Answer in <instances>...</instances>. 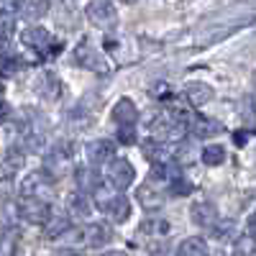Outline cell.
Listing matches in <instances>:
<instances>
[{
	"instance_id": "e0dca14e",
	"label": "cell",
	"mask_w": 256,
	"mask_h": 256,
	"mask_svg": "<svg viewBox=\"0 0 256 256\" xmlns=\"http://www.w3.org/2000/svg\"><path fill=\"white\" fill-rule=\"evenodd\" d=\"M190 126H192V134L200 136V138H205V136H216V134H220V131H223V126H220V123L210 120V118H202V116L192 118V120H190Z\"/></svg>"
},
{
	"instance_id": "ab89813d",
	"label": "cell",
	"mask_w": 256,
	"mask_h": 256,
	"mask_svg": "<svg viewBox=\"0 0 256 256\" xmlns=\"http://www.w3.org/2000/svg\"><path fill=\"white\" fill-rule=\"evenodd\" d=\"M0 92H3V84H0Z\"/></svg>"
},
{
	"instance_id": "52a82bcc",
	"label": "cell",
	"mask_w": 256,
	"mask_h": 256,
	"mask_svg": "<svg viewBox=\"0 0 256 256\" xmlns=\"http://www.w3.org/2000/svg\"><path fill=\"white\" fill-rule=\"evenodd\" d=\"M108 180L116 190H126L131 187V182L136 180V169L131 166L128 159H110V166H108Z\"/></svg>"
},
{
	"instance_id": "44dd1931",
	"label": "cell",
	"mask_w": 256,
	"mask_h": 256,
	"mask_svg": "<svg viewBox=\"0 0 256 256\" xmlns=\"http://www.w3.org/2000/svg\"><path fill=\"white\" fill-rule=\"evenodd\" d=\"M200 159H202V164H208V166H220V164L226 162V148L218 146V144H210V146L202 148Z\"/></svg>"
},
{
	"instance_id": "484cf974",
	"label": "cell",
	"mask_w": 256,
	"mask_h": 256,
	"mask_svg": "<svg viewBox=\"0 0 256 256\" xmlns=\"http://www.w3.org/2000/svg\"><path fill=\"white\" fill-rule=\"evenodd\" d=\"M49 218H52V216H49ZM67 228H70V220H67V218H62V216H59V218H52V220L46 223V236H49V238H59L62 233H67Z\"/></svg>"
},
{
	"instance_id": "8fae6325",
	"label": "cell",
	"mask_w": 256,
	"mask_h": 256,
	"mask_svg": "<svg viewBox=\"0 0 256 256\" xmlns=\"http://www.w3.org/2000/svg\"><path fill=\"white\" fill-rule=\"evenodd\" d=\"M136 198H138V202H141L146 210H156V208L164 205V192H162V187H154L152 182L141 184L138 192H136Z\"/></svg>"
},
{
	"instance_id": "277c9868",
	"label": "cell",
	"mask_w": 256,
	"mask_h": 256,
	"mask_svg": "<svg viewBox=\"0 0 256 256\" xmlns=\"http://www.w3.org/2000/svg\"><path fill=\"white\" fill-rule=\"evenodd\" d=\"M18 216L24 218L26 223H46L49 216H52V208L46 200H41V198H24L18 202Z\"/></svg>"
},
{
	"instance_id": "836d02e7",
	"label": "cell",
	"mask_w": 256,
	"mask_h": 256,
	"mask_svg": "<svg viewBox=\"0 0 256 256\" xmlns=\"http://www.w3.org/2000/svg\"><path fill=\"white\" fill-rule=\"evenodd\" d=\"M18 0H0V10H13Z\"/></svg>"
},
{
	"instance_id": "83f0119b",
	"label": "cell",
	"mask_w": 256,
	"mask_h": 256,
	"mask_svg": "<svg viewBox=\"0 0 256 256\" xmlns=\"http://www.w3.org/2000/svg\"><path fill=\"white\" fill-rule=\"evenodd\" d=\"M233 228H236L233 220H216L210 226V230H212V236H216V238H228L233 233Z\"/></svg>"
},
{
	"instance_id": "ffe728a7",
	"label": "cell",
	"mask_w": 256,
	"mask_h": 256,
	"mask_svg": "<svg viewBox=\"0 0 256 256\" xmlns=\"http://www.w3.org/2000/svg\"><path fill=\"white\" fill-rule=\"evenodd\" d=\"M70 212L74 218H90V212H92V202L88 195H82V192H77V195L70 198Z\"/></svg>"
},
{
	"instance_id": "d590c367",
	"label": "cell",
	"mask_w": 256,
	"mask_h": 256,
	"mask_svg": "<svg viewBox=\"0 0 256 256\" xmlns=\"http://www.w3.org/2000/svg\"><path fill=\"white\" fill-rule=\"evenodd\" d=\"M248 141V134H236V144H246Z\"/></svg>"
},
{
	"instance_id": "74e56055",
	"label": "cell",
	"mask_w": 256,
	"mask_h": 256,
	"mask_svg": "<svg viewBox=\"0 0 256 256\" xmlns=\"http://www.w3.org/2000/svg\"><path fill=\"white\" fill-rule=\"evenodd\" d=\"M59 256H77L74 251H59Z\"/></svg>"
},
{
	"instance_id": "7c38bea8",
	"label": "cell",
	"mask_w": 256,
	"mask_h": 256,
	"mask_svg": "<svg viewBox=\"0 0 256 256\" xmlns=\"http://www.w3.org/2000/svg\"><path fill=\"white\" fill-rule=\"evenodd\" d=\"M138 118V110H136V105L134 100H128V98H120L116 102V108H113V120L118 126H134Z\"/></svg>"
},
{
	"instance_id": "9a60e30c",
	"label": "cell",
	"mask_w": 256,
	"mask_h": 256,
	"mask_svg": "<svg viewBox=\"0 0 256 256\" xmlns=\"http://www.w3.org/2000/svg\"><path fill=\"white\" fill-rule=\"evenodd\" d=\"M38 95L44 98V100H49V102H54V100H59L62 98V84H59V80L52 74V72H46L44 77H41V82H38Z\"/></svg>"
},
{
	"instance_id": "9c48e42d",
	"label": "cell",
	"mask_w": 256,
	"mask_h": 256,
	"mask_svg": "<svg viewBox=\"0 0 256 256\" xmlns=\"http://www.w3.org/2000/svg\"><path fill=\"white\" fill-rule=\"evenodd\" d=\"M116 156V144L108 141V138H98V141H90L88 144V159L95 162V164H105Z\"/></svg>"
},
{
	"instance_id": "8992f818",
	"label": "cell",
	"mask_w": 256,
	"mask_h": 256,
	"mask_svg": "<svg viewBox=\"0 0 256 256\" xmlns=\"http://www.w3.org/2000/svg\"><path fill=\"white\" fill-rule=\"evenodd\" d=\"M88 18L98 28H113L118 24V13L110 0H92L88 6Z\"/></svg>"
},
{
	"instance_id": "d6a6232c",
	"label": "cell",
	"mask_w": 256,
	"mask_h": 256,
	"mask_svg": "<svg viewBox=\"0 0 256 256\" xmlns=\"http://www.w3.org/2000/svg\"><path fill=\"white\" fill-rule=\"evenodd\" d=\"M8 118H10V108H8L6 102H0V123H6Z\"/></svg>"
},
{
	"instance_id": "e575fe53",
	"label": "cell",
	"mask_w": 256,
	"mask_h": 256,
	"mask_svg": "<svg viewBox=\"0 0 256 256\" xmlns=\"http://www.w3.org/2000/svg\"><path fill=\"white\" fill-rule=\"evenodd\" d=\"M164 248H166V246H154V248H152V256H166Z\"/></svg>"
},
{
	"instance_id": "6da1fadb",
	"label": "cell",
	"mask_w": 256,
	"mask_h": 256,
	"mask_svg": "<svg viewBox=\"0 0 256 256\" xmlns=\"http://www.w3.org/2000/svg\"><path fill=\"white\" fill-rule=\"evenodd\" d=\"M72 166H74V148L67 146V144H62V146H54V152L46 154L44 174L49 180H62V177H67L72 172Z\"/></svg>"
},
{
	"instance_id": "4316f807",
	"label": "cell",
	"mask_w": 256,
	"mask_h": 256,
	"mask_svg": "<svg viewBox=\"0 0 256 256\" xmlns=\"http://www.w3.org/2000/svg\"><path fill=\"white\" fill-rule=\"evenodd\" d=\"M141 230H144V233H152V236H164V233L169 230V223L162 220V218H156V220H144Z\"/></svg>"
},
{
	"instance_id": "cb8c5ba5",
	"label": "cell",
	"mask_w": 256,
	"mask_h": 256,
	"mask_svg": "<svg viewBox=\"0 0 256 256\" xmlns=\"http://www.w3.org/2000/svg\"><path fill=\"white\" fill-rule=\"evenodd\" d=\"M16 241H18V233L16 230H10V228L0 230V256H8L16 248Z\"/></svg>"
},
{
	"instance_id": "4dcf8cb0",
	"label": "cell",
	"mask_w": 256,
	"mask_h": 256,
	"mask_svg": "<svg viewBox=\"0 0 256 256\" xmlns=\"http://www.w3.org/2000/svg\"><path fill=\"white\" fill-rule=\"evenodd\" d=\"M13 18L8 16V10H0V38H8L13 34Z\"/></svg>"
},
{
	"instance_id": "f1b7e54d",
	"label": "cell",
	"mask_w": 256,
	"mask_h": 256,
	"mask_svg": "<svg viewBox=\"0 0 256 256\" xmlns=\"http://www.w3.org/2000/svg\"><path fill=\"white\" fill-rule=\"evenodd\" d=\"M169 184H172V192H174V195H190V192H192V182L184 180L182 174L172 177V180H169Z\"/></svg>"
},
{
	"instance_id": "7a4b0ae2",
	"label": "cell",
	"mask_w": 256,
	"mask_h": 256,
	"mask_svg": "<svg viewBox=\"0 0 256 256\" xmlns=\"http://www.w3.org/2000/svg\"><path fill=\"white\" fill-rule=\"evenodd\" d=\"M95 198H98V208H100L110 220L123 223V220H128V216H131V202L120 195V190H118V192L113 190V192H108V195H105V192L98 187V190H95Z\"/></svg>"
},
{
	"instance_id": "ba28073f",
	"label": "cell",
	"mask_w": 256,
	"mask_h": 256,
	"mask_svg": "<svg viewBox=\"0 0 256 256\" xmlns=\"http://www.w3.org/2000/svg\"><path fill=\"white\" fill-rule=\"evenodd\" d=\"M84 244H88L90 248H100L105 244H110L113 238V228H108L105 223H90L88 228H84Z\"/></svg>"
},
{
	"instance_id": "f546056e",
	"label": "cell",
	"mask_w": 256,
	"mask_h": 256,
	"mask_svg": "<svg viewBox=\"0 0 256 256\" xmlns=\"http://www.w3.org/2000/svg\"><path fill=\"white\" fill-rule=\"evenodd\" d=\"M118 141L123 146H134L136 144V126H118Z\"/></svg>"
},
{
	"instance_id": "2e32d148",
	"label": "cell",
	"mask_w": 256,
	"mask_h": 256,
	"mask_svg": "<svg viewBox=\"0 0 256 256\" xmlns=\"http://www.w3.org/2000/svg\"><path fill=\"white\" fill-rule=\"evenodd\" d=\"M187 100L200 108V105H205V102L212 100V88H210V84H205V82H190L187 84Z\"/></svg>"
},
{
	"instance_id": "7402d4cb",
	"label": "cell",
	"mask_w": 256,
	"mask_h": 256,
	"mask_svg": "<svg viewBox=\"0 0 256 256\" xmlns=\"http://www.w3.org/2000/svg\"><path fill=\"white\" fill-rule=\"evenodd\" d=\"M144 154H146V159H152L154 164L169 162V152L164 148V144H159V141H154V138H148V141L144 144Z\"/></svg>"
},
{
	"instance_id": "8d00e7d4",
	"label": "cell",
	"mask_w": 256,
	"mask_h": 256,
	"mask_svg": "<svg viewBox=\"0 0 256 256\" xmlns=\"http://www.w3.org/2000/svg\"><path fill=\"white\" fill-rule=\"evenodd\" d=\"M102 256H128L126 251H108V254H102Z\"/></svg>"
},
{
	"instance_id": "30bf717a",
	"label": "cell",
	"mask_w": 256,
	"mask_h": 256,
	"mask_svg": "<svg viewBox=\"0 0 256 256\" xmlns=\"http://www.w3.org/2000/svg\"><path fill=\"white\" fill-rule=\"evenodd\" d=\"M16 10L26 20H38V18H44L49 13V0H18Z\"/></svg>"
},
{
	"instance_id": "5bb4252c",
	"label": "cell",
	"mask_w": 256,
	"mask_h": 256,
	"mask_svg": "<svg viewBox=\"0 0 256 256\" xmlns=\"http://www.w3.org/2000/svg\"><path fill=\"white\" fill-rule=\"evenodd\" d=\"M74 177H77V184L82 192H95L100 187V172L95 166H80L74 172Z\"/></svg>"
},
{
	"instance_id": "5b68a950",
	"label": "cell",
	"mask_w": 256,
	"mask_h": 256,
	"mask_svg": "<svg viewBox=\"0 0 256 256\" xmlns=\"http://www.w3.org/2000/svg\"><path fill=\"white\" fill-rule=\"evenodd\" d=\"M74 62L80 64V67L84 70H92V72H100L105 74L110 67H108V62H105V56L100 52H95V46H90L88 41H80L77 49H74Z\"/></svg>"
},
{
	"instance_id": "d4e9b609",
	"label": "cell",
	"mask_w": 256,
	"mask_h": 256,
	"mask_svg": "<svg viewBox=\"0 0 256 256\" xmlns=\"http://www.w3.org/2000/svg\"><path fill=\"white\" fill-rule=\"evenodd\" d=\"M254 248H256V238H254L251 230L246 233V236H238V241H236V256H254Z\"/></svg>"
},
{
	"instance_id": "603a6c76",
	"label": "cell",
	"mask_w": 256,
	"mask_h": 256,
	"mask_svg": "<svg viewBox=\"0 0 256 256\" xmlns=\"http://www.w3.org/2000/svg\"><path fill=\"white\" fill-rule=\"evenodd\" d=\"M44 187H46V182L41 180V174H31L24 182V187H20V190H24V198H38V192L44 190Z\"/></svg>"
},
{
	"instance_id": "3957f363",
	"label": "cell",
	"mask_w": 256,
	"mask_h": 256,
	"mask_svg": "<svg viewBox=\"0 0 256 256\" xmlns=\"http://www.w3.org/2000/svg\"><path fill=\"white\" fill-rule=\"evenodd\" d=\"M20 41H24L28 49H34L38 56H49L52 52H59V46H54V44H56L54 36H52L46 28H41V26L26 28L24 34H20Z\"/></svg>"
},
{
	"instance_id": "f35d334b",
	"label": "cell",
	"mask_w": 256,
	"mask_h": 256,
	"mask_svg": "<svg viewBox=\"0 0 256 256\" xmlns=\"http://www.w3.org/2000/svg\"><path fill=\"white\" fill-rule=\"evenodd\" d=\"M120 3H136V0H120Z\"/></svg>"
},
{
	"instance_id": "4fadbf2b",
	"label": "cell",
	"mask_w": 256,
	"mask_h": 256,
	"mask_svg": "<svg viewBox=\"0 0 256 256\" xmlns=\"http://www.w3.org/2000/svg\"><path fill=\"white\" fill-rule=\"evenodd\" d=\"M190 216L200 228H210L212 223L218 220V212H216V208H212L210 202H195L192 210H190Z\"/></svg>"
},
{
	"instance_id": "d6986e66",
	"label": "cell",
	"mask_w": 256,
	"mask_h": 256,
	"mask_svg": "<svg viewBox=\"0 0 256 256\" xmlns=\"http://www.w3.org/2000/svg\"><path fill=\"white\" fill-rule=\"evenodd\" d=\"M195 162H198V146L192 141H182L177 146V152H174V164L177 166H190Z\"/></svg>"
},
{
	"instance_id": "1f68e13d",
	"label": "cell",
	"mask_w": 256,
	"mask_h": 256,
	"mask_svg": "<svg viewBox=\"0 0 256 256\" xmlns=\"http://www.w3.org/2000/svg\"><path fill=\"white\" fill-rule=\"evenodd\" d=\"M20 164H24V154H20V152H10L8 159H6V169H8V172H16V169H20Z\"/></svg>"
},
{
	"instance_id": "ac0fdd59",
	"label": "cell",
	"mask_w": 256,
	"mask_h": 256,
	"mask_svg": "<svg viewBox=\"0 0 256 256\" xmlns=\"http://www.w3.org/2000/svg\"><path fill=\"white\" fill-rule=\"evenodd\" d=\"M174 256H208V246L202 238L192 236V238H184L180 246H177V254Z\"/></svg>"
}]
</instances>
